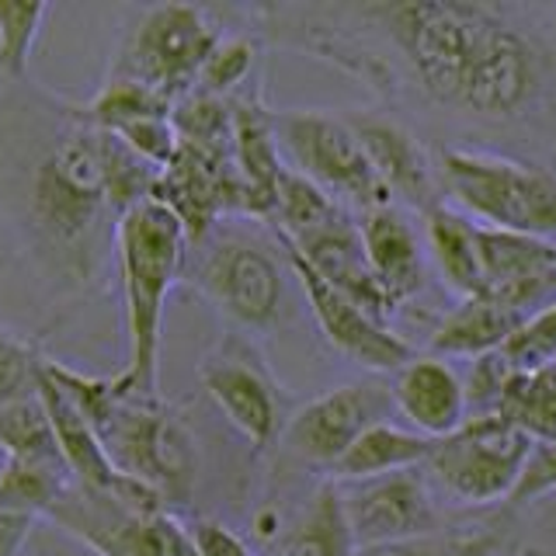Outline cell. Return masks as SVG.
<instances>
[{
  "instance_id": "6da1fadb",
  "label": "cell",
  "mask_w": 556,
  "mask_h": 556,
  "mask_svg": "<svg viewBox=\"0 0 556 556\" xmlns=\"http://www.w3.org/2000/svg\"><path fill=\"white\" fill-rule=\"evenodd\" d=\"M251 14L271 42L303 49L382 98L414 91L466 115H521L546 74L539 46L497 4H265Z\"/></svg>"
},
{
  "instance_id": "7a4b0ae2",
  "label": "cell",
  "mask_w": 556,
  "mask_h": 556,
  "mask_svg": "<svg viewBox=\"0 0 556 556\" xmlns=\"http://www.w3.org/2000/svg\"><path fill=\"white\" fill-rule=\"evenodd\" d=\"M156 181L161 167L115 132L74 118L28 178V230L49 275L66 289L91 286L115 248L118 219L153 199Z\"/></svg>"
},
{
  "instance_id": "3957f363",
  "label": "cell",
  "mask_w": 556,
  "mask_h": 556,
  "mask_svg": "<svg viewBox=\"0 0 556 556\" xmlns=\"http://www.w3.org/2000/svg\"><path fill=\"white\" fill-rule=\"evenodd\" d=\"M46 372L87 414L118 473L150 486L167 508H185L195 494L199 448L178 407H170L161 393H136L122 372L98 379L56 358L46 362Z\"/></svg>"
},
{
  "instance_id": "277c9868",
  "label": "cell",
  "mask_w": 556,
  "mask_h": 556,
  "mask_svg": "<svg viewBox=\"0 0 556 556\" xmlns=\"http://www.w3.org/2000/svg\"><path fill=\"white\" fill-rule=\"evenodd\" d=\"M188 230L164 202L147 199L115 226V261L126 303L129 365L122 379L136 393H161V334L164 306L188 261Z\"/></svg>"
},
{
  "instance_id": "5b68a950",
  "label": "cell",
  "mask_w": 556,
  "mask_h": 556,
  "mask_svg": "<svg viewBox=\"0 0 556 556\" xmlns=\"http://www.w3.org/2000/svg\"><path fill=\"white\" fill-rule=\"evenodd\" d=\"M442 191L480 226L526 237H556V174L486 150L434 153Z\"/></svg>"
},
{
  "instance_id": "8992f818",
  "label": "cell",
  "mask_w": 556,
  "mask_h": 556,
  "mask_svg": "<svg viewBox=\"0 0 556 556\" xmlns=\"http://www.w3.org/2000/svg\"><path fill=\"white\" fill-rule=\"evenodd\" d=\"M271 129L292 170H300L303 178L324 188L344 208L352 205L362 208V216H369L382 205H393L348 115L317 109H271Z\"/></svg>"
},
{
  "instance_id": "52a82bcc",
  "label": "cell",
  "mask_w": 556,
  "mask_h": 556,
  "mask_svg": "<svg viewBox=\"0 0 556 556\" xmlns=\"http://www.w3.org/2000/svg\"><path fill=\"white\" fill-rule=\"evenodd\" d=\"M49 518L98 556H199L188 526L156 494L118 497L70 486Z\"/></svg>"
},
{
  "instance_id": "ba28073f",
  "label": "cell",
  "mask_w": 556,
  "mask_h": 556,
  "mask_svg": "<svg viewBox=\"0 0 556 556\" xmlns=\"http://www.w3.org/2000/svg\"><path fill=\"white\" fill-rule=\"evenodd\" d=\"M223 39L216 22L191 4H153L143 8L126 31L112 74L122 80H139L178 104L195 91L208 52Z\"/></svg>"
},
{
  "instance_id": "9c48e42d",
  "label": "cell",
  "mask_w": 556,
  "mask_h": 556,
  "mask_svg": "<svg viewBox=\"0 0 556 556\" xmlns=\"http://www.w3.org/2000/svg\"><path fill=\"white\" fill-rule=\"evenodd\" d=\"M532 445L529 434L501 414H477L456 434L434 442L425 473L459 504H508Z\"/></svg>"
},
{
  "instance_id": "30bf717a",
  "label": "cell",
  "mask_w": 556,
  "mask_h": 556,
  "mask_svg": "<svg viewBox=\"0 0 556 556\" xmlns=\"http://www.w3.org/2000/svg\"><path fill=\"white\" fill-rule=\"evenodd\" d=\"M199 379L219 414L254 448V456H265L282 442L289 425L286 396L278 390L268 362L248 341V334H240V330L226 334L202 358Z\"/></svg>"
},
{
  "instance_id": "8fae6325",
  "label": "cell",
  "mask_w": 556,
  "mask_h": 556,
  "mask_svg": "<svg viewBox=\"0 0 556 556\" xmlns=\"http://www.w3.org/2000/svg\"><path fill=\"white\" fill-rule=\"evenodd\" d=\"M191 286L213 303L240 334L271 330L282 317L286 275L278 261L243 237H219L205 243Z\"/></svg>"
},
{
  "instance_id": "7c38bea8",
  "label": "cell",
  "mask_w": 556,
  "mask_h": 556,
  "mask_svg": "<svg viewBox=\"0 0 556 556\" xmlns=\"http://www.w3.org/2000/svg\"><path fill=\"white\" fill-rule=\"evenodd\" d=\"M396 407L387 382H344V387L313 396L309 404L289 414L282 445L295 459L317 466L330 477V469L344 459V452L358 442V434L379 421H390Z\"/></svg>"
},
{
  "instance_id": "4fadbf2b",
  "label": "cell",
  "mask_w": 556,
  "mask_h": 556,
  "mask_svg": "<svg viewBox=\"0 0 556 556\" xmlns=\"http://www.w3.org/2000/svg\"><path fill=\"white\" fill-rule=\"evenodd\" d=\"M341 497L358 549L445 529L439 508H434L425 469H404V473L376 480L341 483Z\"/></svg>"
},
{
  "instance_id": "5bb4252c",
  "label": "cell",
  "mask_w": 556,
  "mask_h": 556,
  "mask_svg": "<svg viewBox=\"0 0 556 556\" xmlns=\"http://www.w3.org/2000/svg\"><path fill=\"white\" fill-rule=\"evenodd\" d=\"M286 257H289L292 275L300 278L306 303L313 306V317H317L324 338L330 341V348H334L338 355H344L348 362H355L369 372H400L407 362L417 358L410 341L393 334L387 324L376 320L369 309L358 306L355 300H348L334 286H327L300 254L286 251Z\"/></svg>"
},
{
  "instance_id": "9a60e30c",
  "label": "cell",
  "mask_w": 556,
  "mask_h": 556,
  "mask_svg": "<svg viewBox=\"0 0 556 556\" xmlns=\"http://www.w3.org/2000/svg\"><path fill=\"white\" fill-rule=\"evenodd\" d=\"M483 300L515 313L546 309L556 303V243L543 237L508 233L480 226Z\"/></svg>"
},
{
  "instance_id": "2e32d148",
  "label": "cell",
  "mask_w": 556,
  "mask_h": 556,
  "mask_svg": "<svg viewBox=\"0 0 556 556\" xmlns=\"http://www.w3.org/2000/svg\"><path fill=\"white\" fill-rule=\"evenodd\" d=\"M348 122L358 132L365 156H369L376 178L390 191L393 202H404L421 216L445 202L439 167L400 122L379 112H352Z\"/></svg>"
},
{
  "instance_id": "e0dca14e",
  "label": "cell",
  "mask_w": 556,
  "mask_h": 556,
  "mask_svg": "<svg viewBox=\"0 0 556 556\" xmlns=\"http://www.w3.org/2000/svg\"><path fill=\"white\" fill-rule=\"evenodd\" d=\"M278 243H282L286 251L300 254L327 286H334L348 300H355L358 306L369 309L376 320L387 324L393 309L372 275L369 254H365V240H362V226L352 219L348 208H341L334 219L317 226L313 233L300 240H278Z\"/></svg>"
},
{
  "instance_id": "ac0fdd59",
  "label": "cell",
  "mask_w": 556,
  "mask_h": 556,
  "mask_svg": "<svg viewBox=\"0 0 556 556\" xmlns=\"http://www.w3.org/2000/svg\"><path fill=\"white\" fill-rule=\"evenodd\" d=\"M393 407L407 428L442 442L469 421L466 387L439 355H417L390 382Z\"/></svg>"
},
{
  "instance_id": "d6986e66",
  "label": "cell",
  "mask_w": 556,
  "mask_h": 556,
  "mask_svg": "<svg viewBox=\"0 0 556 556\" xmlns=\"http://www.w3.org/2000/svg\"><path fill=\"white\" fill-rule=\"evenodd\" d=\"M233 104V164L248 188L251 216L268 219L275 216L278 185H282L286 156L271 129V109L261 101V91H240L230 98Z\"/></svg>"
},
{
  "instance_id": "ffe728a7",
  "label": "cell",
  "mask_w": 556,
  "mask_h": 556,
  "mask_svg": "<svg viewBox=\"0 0 556 556\" xmlns=\"http://www.w3.org/2000/svg\"><path fill=\"white\" fill-rule=\"evenodd\" d=\"M362 240L369 254L372 275L387 295L390 309H400L425 286V257L414 226L396 213V205H382L362 216Z\"/></svg>"
},
{
  "instance_id": "44dd1931",
  "label": "cell",
  "mask_w": 556,
  "mask_h": 556,
  "mask_svg": "<svg viewBox=\"0 0 556 556\" xmlns=\"http://www.w3.org/2000/svg\"><path fill=\"white\" fill-rule=\"evenodd\" d=\"M526 313H515L501 303L483 300V295H473V300H459L445 317L439 320V327L431 330V355L439 358H483L491 352H501L515 330L526 324Z\"/></svg>"
},
{
  "instance_id": "7402d4cb",
  "label": "cell",
  "mask_w": 556,
  "mask_h": 556,
  "mask_svg": "<svg viewBox=\"0 0 556 556\" xmlns=\"http://www.w3.org/2000/svg\"><path fill=\"white\" fill-rule=\"evenodd\" d=\"M428 251L439 265V275L448 292L459 300H473L483 292V261H480V223L463 216L445 202L425 213Z\"/></svg>"
},
{
  "instance_id": "603a6c76",
  "label": "cell",
  "mask_w": 556,
  "mask_h": 556,
  "mask_svg": "<svg viewBox=\"0 0 556 556\" xmlns=\"http://www.w3.org/2000/svg\"><path fill=\"white\" fill-rule=\"evenodd\" d=\"M434 448V439H425L410 428H400L393 421H379L369 431L358 434V442L344 452V459L330 469V480L338 483H358L376 480L404 469H425Z\"/></svg>"
},
{
  "instance_id": "cb8c5ba5",
  "label": "cell",
  "mask_w": 556,
  "mask_h": 556,
  "mask_svg": "<svg viewBox=\"0 0 556 556\" xmlns=\"http://www.w3.org/2000/svg\"><path fill=\"white\" fill-rule=\"evenodd\" d=\"M355 535L344 515V497L338 480H324L303 511L289 521L278 539V556H355Z\"/></svg>"
},
{
  "instance_id": "d4e9b609",
  "label": "cell",
  "mask_w": 556,
  "mask_h": 556,
  "mask_svg": "<svg viewBox=\"0 0 556 556\" xmlns=\"http://www.w3.org/2000/svg\"><path fill=\"white\" fill-rule=\"evenodd\" d=\"M70 486H74V477L63 463H4L0 469V508L49 518Z\"/></svg>"
},
{
  "instance_id": "484cf974",
  "label": "cell",
  "mask_w": 556,
  "mask_h": 556,
  "mask_svg": "<svg viewBox=\"0 0 556 556\" xmlns=\"http://www.w3.org/2000/svg\"><path fill=\"white\" fill-rule=\"evenodd\" d=\"M0 452L8 463H63L56 428H52L42 396L0 407Z\"/></svg>"
},
{
  "instance_id": "4316f807",
  "label": "cell",
  "mask_w": 556,
  "mask_h": 556,
  "mask_svg": "<svg viewBox=\"0 0 556 556\" xmlns=\"http://www.w3.org/2000/svg\"><path fill=\"white\" fill-rule=\"evenodd\" d=\"M497 414L521 428L532 442L556 439V365L539 372H511Z\"/></svg>"
},
{
  "instance_id": "83f0119b",
  "label": "cell",
  "mask_w": 556,
  "mask_h": 556,
  "mask_svg": "<svg viewBox=\"0 0 556 556\" xmlns=\"http://www.w3.org/2000/svg\"><path fill=\"white\" fill-rule=\"evenodd\" d=\"M70 115L87 122V126L115 132L122 126H129V122L150 118V115H174V101L139 80L109 77L91 101L80 104V109H70Z\"/></svg>"
},
{
  "instance_id": "f1b7e54d",
  "label": "cell",
  "mask_w": 556,
  "mask_h": 556,
  "mask_svg": "<svg viewBox=\"0 0 556 556\" xmlns=\"http://www.w3.org/2000/svg\"><path fill=\"white\" fill-rule=\"evenodd\" d=\"M341 208L344 205L330 199L324 188H317L309 178H303L300 170L289 167L282 174V185H278L271 226H275L278 240H300L317 230V226L334 219Z\"/></svg>"
},
{
  "instance_id": "f546056e",
  "label": "cell",
  "mask_w": 556,
  "mask_h": 556,
  "mask_svg": "<svg viewBox=\"0 0 556 556\" xmlns=\"http://www.w3.org/2000/svg\"><path fill=\"white\" fill-rule=\"evenodd\" d=\"M504 546V529L497 526H466L439 529L428 535L400 539L387 546H365L355 556H497Z\"/></svg>"
},
{
  "instance_id": "4dcf8cb0",
  "label": "cell",
  "mask_w": 556,
  "mask_h": 556,
  "mask_svg": "<svg viewBox=\"0 0 556 556\" xmlns=\"http://www.w3.org/2000/svg\"><path fill=\"white\" fill-rule=\"evenodd\" d=\"M46 358L39 338L0 324V407L39 396Z\"/></svg>"
},
{
  "instance_id": "1f68e13d",
  "label": "cell",
  "mask_w": 556,
  "mask_h": 556,
  "mask_svg": "<svg viewBox=\"0 0 556 556\" xmlns=\"http://www.w3.org/2000/svg\"><path fill=\"white\" fill-rule=\"evenodd\" d=\"M46 17L49 4H39V0H28V4L0 0V74L8 80L28 77V60Z\"/></svg>"
},
{
  "instance_id": "d6a6232c",
  "label": "cell",
  "mask_w": 556,
  "mask_h": 556,
  "mask_svg": "<svg viewBox=\"0 0 556 556\" xmlns=\"http://www.w3.org/2000/svg\"><path fill=\"white\" fill-rule=\"evenodd\" d=\"M254 66H257V42L251 35H223L216 49L208 52L195 91L233 98L240 94V87L254 77Z\"/></svg>"
},
{
  "instance_id": "836d02e7",
  "label": "cell",
  "mask_w": 556,
  "mask_h": 556,
  "mask_svg": "<svg viewBox=\"0 0 556 556\" xmlns=\"http://www.w3.org/2000/svg\"><path fill=\"white\" fill-rule=\"evenodd\" d=\"M501 352L511 362V369H518V372H539V369L556 365V303L532 313V317L508 338V344H504Z\"/></svg>"
},
{
  "instance_id": "e575fe53",
  "label": "cell",
  "mask_w": 556,
  "mask_h": 556,
  "mask_svg": "<svg viewBox=\"0 0 556 556\" xmlns=\"http://www.w3.org/2000/svg\"><path fill=\"white\" fill-rule=\"evenodd\" d=\"M511 362L504 358V352H491L483 358H473L469 365V376L463 379L466 387V404H469V417L477 414H497L501 393L511 379Z\"/></svg>"
},
{
  "instance_id": "d590c367",
  "label": "cell",
  "mask_w": 556,
  "mask_h": 556,
  "mask_svg": "<svg viewBox=\"0 0 556 556\" xmlns=\"http://www.w3.org/2000/svg\"><path fill=\"white\" fill-rule=\"evenodd\" d=\"M549 494H556V439H543L532 445L515 494L508 497V508H529V504L546 501Z\"/></svg>"
},
{
  "instance_id": "8d00e7d4",
  "label": "cell",
  "mask_w": 556,
  "mask_h": 556,
  "mask_svg": "<svg viewBox=\"0 0 556 556\" xmlns=\"http://www.w3.org/2000/svg\"><path fill=\"white\" fill-rule=\"evenodd\" d=\"M188 535H191V546H195L199 556H254L251 546L216 518L188 521Z\"/></svg>"
},
{
  "instance_id": "74e56055",
  "label": "cell",
  "mask_w": 556,
  "mask_h": 556,
  "mask_svg": "<svg viewBox=\"0 0 556 556\" xmlns=\"http://www.w3.org/2000/svg\"><path fill=\"white\" fill-rule=\"evenodd\" d=\"M35 526H39V518L0 508V556H22Z\"/></svg>"
}]
</instances>
